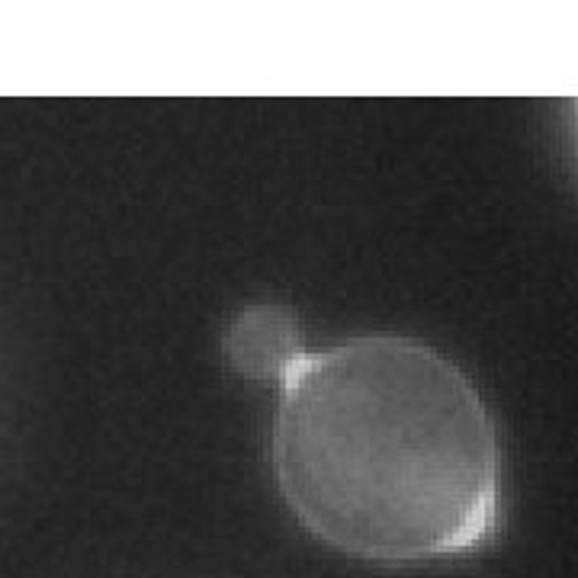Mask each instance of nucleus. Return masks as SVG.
Listing matches in <instances>:
<instances>
[{
    "label": "nucleus",
    "mask_w": 578,
    "mask_h": 578,
    "mask_svg": "<svg viewBox=\"0 0 578 578\" xmlns=\"http://www.w3.org/2000/svg\"><path fill=\"white\" fill-rule=\"evenodd\" d=\"M271 466L315 540L373 565L479 553L501 528L495 417L421 337L370 331L302 353L277 386Z\"/></svg>",
    "instance_id": "obj_1"
},
{
    "label": "nucleus",
    "mask_w": 578,
    "mask_h": 578,
    "mask_svg": "<svg viewBox=\"0 0 578 578\" xmlns=\"http://www.w3.org/2000/svg\"><path fill=\"white\" fill-rule=\"evenodd\" d=\"M299 315L283 302H251L222 331V353L234 373L280 386L306 353Z\"/></svg>",
    "instance_id": "obj_2"
}]
</instances>
